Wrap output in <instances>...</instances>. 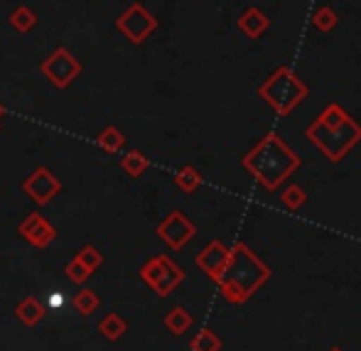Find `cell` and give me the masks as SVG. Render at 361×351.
Returning <instances> with one entry per match:
<instances>
[{
    "label": "cell",
    "mask_w": 361,
    "mask_h": 351,
    "mask_svg": "<svg viewBox=\"0 0 361 351\" xmlns=\"http://www.w3.org/2000/svg\"><path fill=\"white\" fill-rule=\"evenodd\" d=\"M37 13H35L30 5H18V8L10 13V18H8V23H10V27L15 30V32H20V35H27V32H32L35 27H37Z\"/></svg>",
    "instance_id": "2e32d148"
},
{
    "label": "cell",
    "mask_w": 361,
    "mask_h": 351,
    "mask_svg": "<svg viewBox=\"0 0 361 351\" xmlns=\"http://www.w3.org/2000/svg\"><path fill=\"white\" fill-rule=\"evenodd\" d=\"M116 30H118L130 44H143L157 30V18L145 5L133 3L116 18Z\"/></svg>",
    "instance_id": "52a82bcc"
},
{
    "label": "cell",
    "mask_w": 361,
    "mask_h": 351,
    "mask_svg": "<svg viewBox=\"0 0 361 351\" xmlns=\"http://www.w3.org/2000/svg\"><path fill=\"white\" fill-rule=\"evenodd\" d=\"M147 167H150V157H147L145 152H140V150H128L123 157H121V170H123L128 177L145 175Z\"/></svg>",
    "instance_id": "ac0fdd59"
},
{
    "label": "cell",
    "mask_w": 361,
    "mask_h": 351,
    "mask_svg": "<svg viewBox=\"0 0 361 351\" xmlns=\"http://www.w3.org/2000/svg\"><path fill=\"white\" fill-rule=\"evenodd\" d=\"M96 145L104 152H109V155H116V152H121V147L126 145V135L121 133L116 125H106V128L96 135Z\"/></svg>",
    "instance_id": "ffe728a7"
},
{
    "label": "cell",
    "mask_w": 361,
    "mask_h": 351,
    "mask_svg": "<svg viewBox=\"0 0 361 351\" xmlns=\"http://www.w3.org/2000/svg\"><path fill=\"white\" fill-rule=\"evenodd\" d=\"M23 192L37 207H47L54 202V197H59V192H62V182H59V177L54 175L49 167L39 165L23 180Z\"/></svg>",
    "instance_id": "9c48e42d"
},
{
    "label": "cell",
    "mask_w": 361,
    "mask_h": 351,
    "mask_svg": "<svg viewBox=\"0 0 361 351\" xmlns=\"http://www.w3.org/2000/svg\"><path fill=\"white\" fill-rule=\"evenodd\" d=\"M39 71H42V76L54 89H69L81 76L84 67H81V62L67 47H57L42 64H39Z\"/></svg>",
    "instance_id": "8992f818"
},
{
    "label": "cell",
    "mask_w": 361,
    "mask_h": 351,
    "mask_svg": "<svg viewBox=\"0 0 361 351\" xmlns=\"http://www.w3.org/2000/svg\"><path fill=\"white\" fill-rule=\"evenodd\" d=\"M155 233L160 236V241L165 243L170 251H182V248L197 236V226L185 211L175 209L157 223Z\"/></svg>",
    "instance_id": "ba28073f"
},
{
    "label": "cell",
    "mask_w": 361,
    "mask_h": 351,
    "mask_svg": "<svg viewBox=\"0 0 361 351\" xmlns=\"http://www.w3.org/2000/svg\"><path fill=\"white\" fill-rule=\"evenodd\" d=\"M140 281H143L157 297L172 295L185 281V271L172 261L170 256H152L140 266Z\"/></svg>",
    "instance_id": "5b68a950"
},
{
    "label": "cell",
    "mask_w": 361,
    "mask_h": 351,
    "mask_svg": "<svg viewBox=\"0 0 361 351\" xmlns=\"http://www.w3.org/2000/svg\"><path fill=\"white\" fill-rule=\"evenodd\" d=\"M190 349L192 351H221L224 349V342H221V337H219L214 329L204 327V329H200V332H197L195 337H192Z\"/></svg>",
    "instance_id": "44dd1931"
},
{
    "label": "cell",
    "mask_w": 361,
    "mask_h": 351,
    "mask_svg": "<svg viewBox=\"0 0 361 351\" xmlns=\"http://www.w3.org/2000/svg\"><path fill=\"white\" fill-rule=\"evenodd\" d=\"M18 236L23 241H27L32 248H47L57 238V228L42 214L32 211L23 218V223H18Z\"/></svg>",
    "instance_id": "30bf717a"
},
{
    "label": "cell",
    "mask_w": 361,
    "mask_h": 351,
    "mask_svg": "<svg viewBox=\"0 0 361 351\" xmlns=\"http://www.w3.org/2000/svg\"><path fill=\"white\" fill-rule=\"evenodd\" d=\"M305 138L312 142L329 162H342L361 142V125L339 104H329L307 125Z\"/></svg>",
    "instance_id": "7a4b0ae2"
},
{
    "label": "cell",
    "mask_w": 361,
    "mask_h": 351,
    "mask_svg": "<svg viewBox=\"0 0 361 351\" xmlns=\"http://www.w3.org/2000/svg\"><path fill=\"white\" fill-rule=\"evenodd\" d=\"M271 278V268L248 248L246 243H233L228 263L219 278V292L228 304H243L258 292L263 283Z\"/></svg>",
    "instance_id": "3957f363"
},
{
    "label": "cell",
    "mask_w": 361,
    "mask_h": 351,
    "mask_svg": "<svg viewBox=\"0 0 361 351\" xmlns=\"http://www.w3.org/2000/svg\"><path fill=\"white\" fill-rule=\"evenodd\" d=\"M72 307L81 314V317H91V314L101 307V295L91 288H81L72 297Z\"/></svg>",
    "instance_id": "e0dca14e"
},
{
    "label": "cell",
    "mask_w": 361,
    "mask_h": 351,
    "mask_svg": "<svg viewBox=\"0 0 361 351\" xmlns=\"http://www.w3.org/2000/svg\"><path fill=\"white\" fill-rule=\"evenodd\" d=\"M337 23H339V18H337V13H334L329 5H322V8H317L312 13V25H314V30L317 32H322V35H327V32H332L334 27H337Z\"/></svg>",
    "instance_id": "7402d4cb"
},
{
    "label": "cell",
    "mask_w": 361,
    "mask_h": 351,
    "mask_svg": "<svg viewBox=\"0 0 361 351\" xmlns=\"http://www.w3.org/2000/svg\"><path fill=\"white\" fill-rule=\"evenodd\" d=\"M281 202L288 211H298V209H302L305 202H307V192H305L300 185H288L281 195Z\"/></svg>",
    "instance_id": "603a6c76"
},
{
    "label": "cell",
    "mask_w": 361,
    "mask_h": 351,
    "mask_svg": "<svg viewBox=\"0 0 361 351\" xmlns=\"http://www.w3.org/2000/svg\"><path fill=\"white\" fill-rule=\"evenodd\" d=\"M64 276H67L74 285H79V288H81V285H86L91 281V276H94V273H91L86 266H81L76 258H72V261L64 266Z\"/></svg>",
    "instance_id": "d4e9b609"
},
{
    "label": "cell",
    "mask_w": 361,
    "mask_h": 351,
    "mask_svg": "<svg viewBox=\"0 0 361 351\" xmlns=\"http://www.w3.org/2000/svg\"><path fill=\"white\" fill-rule=\"evenodd\" d=\"M5 116V109H3V104H0V118H3Z\"/></svg>",
    "instance_id": "484cf974"
},
{
    "label": "cell",
    "mask_w": 361,
    "mask_h": 351,
    "mask_svg": "<svg viewBox=\"0 0 361 351\" xmlns=\"http://www.w3.org/2000/svg\"><path fill=\"white\" fill-rule=\"evenodd\" d=\"M96 329H99L101 337H106L109 342H118V339L128 332V322H126L118 312H109L101 317V322L96 324Z\"/></svg>",
    "instance_id": "9a60e30c"
},
{
    "label": "cell",
    "mask_w": 361,
    "mask_h": 351,
    "mask_svg": "<svg viewBox=\"0 0 361 351\" xmlns=\"http://www.w3.org/2000/svg\"><path fill=\"white\" fill-rule=\"evenodd\" d=\"M15 317H18V322L25 324V327H37L44 319V304L39 302L35 295H27V297H25L23 302H18V307H15Z\"/></svg>",
    "instance_id": "4fadbf2b"
},
{
    "label": "cell",
    "mask_w": 361,
    "mask_h": 351,
    "mask_svg": "<svg viewBox=\"0 0 361 351\" xmlns=\"http://www.w3.org/2000/svg\"><path fill=\"white\" fill-rule=\"evenodd\" d=\"M228 253H231V248H226L221 241H209L197 253L195 263L209 281L219 283V278H221L224 268H226V263H228Z\"/></svg>",
    "instance_id": "8fae6325"
},
{
    "label": "cell",
    "mask_w": 361,
    "mask_h": 351,
    "mask_svg": "<svg viewBox=\"0 0 361 351\" xmlns=\"http://www.w3.org/2000/svg\"><path fill=\"white\" fill-rule=\"evenodd\" d=\"M236 27H238V32H241L243 37H248V39H258L263 32H266L268 27H271V20H268V15L263 13L261 8H256V5H251V8H246L241 15H238Z\"/></svg>",
    "instance_id": "7c38bea8"
},
{
    "label": "cell",
    "mask_w": 361,
    "mask_h": 351,
    "mask_svg": "<svg viewBox=\"0 0 361 351\" xmlns=\"http://www.w3.org/2000/svg\"><path fill=\"white\" fill-rule=\"evenodd\" d=\"M202 182H204L202 172L197 170V167H192V165L180 167V170H177V175H175L177 190L185 192V195H192V192H197L202 187Z\"/></svg>",
    "instance_id": "d6986e66"
},
{
    "label": "cell",
    "mask_w": 361,
    "mask_h": 351,
    "mask_svg": "<svg viewBox=\"0 0 361 351\" xmlns=\"http://www.w3.org/2000/svg\"><path fill=\"white\" fill-rule=\"evenodd\" d=\"M327 351H344L342 347H332V349H327Z\"/></svg>",
    "instance_id": "4316f807"
},
{
    "label": "cell",
    "mask_w": 361,
    "mask_h": 351,
    "mask_svg": "<svg viewBox=\"0 0 361 351\" xmlns=\"http://www.w3.org/2000/svg\"><path fill=\"white\" fill-rule=\"evenodd\" d=\"M300 165L302 157L278 133H266L241 157V167L266 192H276L295 170H300Z\"/></svg>",
    "instance_id": "6da1fadb"
},
{
    "label": "cell",
    "mask_w": 361,
    "mask_h": 351,
    "mask_svg": "<svg viewBox=\"0 0 361 351\" xmlns=\"http://www.w3.org/2000/svg\"><path fill=\"white\" fill-rule=\"evenodd\" d=\"M74 258L81 263V266H86V268H89L91 273H96L101 266H104V253H101L96 246H84L79 253H76Z\"/></svg>",
    "instance_id": "cb8c5ba5"
},
{
    "label": "cell",
    "mask_w": 361,
    "mask_h": 351,
    "mask_svg": "<svg viewBox=\"0 0 361 351\" xmlns=\"http://www.w3.org/2000/svg\"><path fill=\"white\" fill-rule=\"evenodd\" d=\"M192 324H195V317H192L190 309L182 307V304L172 307L170 312L165 314V327H167V332L175 334V337H185V334L192 329Z\"/></svg>",
    "instance_id": "5bb4252c"
},
{
    "label": "cell",
    "mask_w": 361,
    "mask_h": 351,
    "mask_svg": "<svg viewBox=\"0 0 361 351\" xmlns=\"http://www.w3.org/2000/svg\"><path fill=\"white\" fill-rule=\"evenodd\" d=\"M258 96L276 116L286 118L310 96V89L290 67H278L258 86Z\"/></svg>",
    "instance_id": "277c9868"
}]
</instances>
